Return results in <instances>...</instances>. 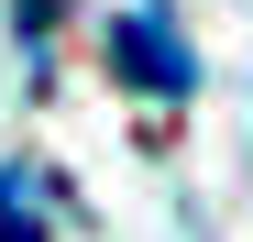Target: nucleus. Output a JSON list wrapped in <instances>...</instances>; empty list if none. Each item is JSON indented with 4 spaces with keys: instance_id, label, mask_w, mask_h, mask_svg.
<instances>
[{
    "instance_id": "obj_3",
    "label": "nucleus",
    "mask_w": 253,
    "mask_h": 242,
    "mask_svg": "<svg viewBox=\"0 0 253 242\" xmlns=\"http://www.w3.org/2000/svg\"><path fill=\"white\" fill-rule=\"evenodd\" d=\"M55 11H66V0H11V33H22V55H44V44H55Z\"/></svg>"
},
{
    "instance_id": "obj_2",
    "label": "nucleus",
    "mask_w": 253,
    "mask_h": 242,
    "mask_svg": "<svg viewBox=\"0 0 253 242\" xmlns=\"http://www.w3.org/2000/svg\"><path fill=\"white\" fill-rule=\"evenodd\" d=\"M55 176L33 154H0V242H55Z\"/></svg>"
},
{
    "instance_id": "obj_1",
    "label": "nucleus",
    "mask_w": 253,
    "mask_h": 242,
    "mask_svg": "<svg viewBox=\"0 0 253 242\" xmlns=\"http://www.w3.org/2000/svg\"><path fill=\"white\" fill-rule=\"evenodd\" d=\"M110 77L143 88V99H187L198 88V55H187V33H176L165 0H132V11L110 22Z\"/></svg>"
}]
</instances>
